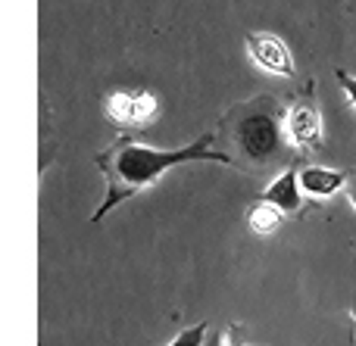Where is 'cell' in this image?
I'll return each instance as SVG.
<instances>
[{"label":"cell","mask_w":356,"mask_h":346,"mask_svg":"<svg viewBox=\"0 0 356 346\" xmlns=\"http://www.w3.org/2000/svg\"><path fill=\"white\" fill-rule=\"evenodd\" d=\"M216 135H203L200 141L188 144L178 150H156V147H144V144L131 141V137H119L113 141L104 153L97 156L100 172L106 175V197L104 203L94 209L91 225H100V218H106L119 203L131 200L138 191L156 184L163 172H169L172 166L181 162H197V159H209V162H225L232 166V156L225 150H213Z\"/></svg>","instance_id":"obj_1"},{"label":"cell","mask_w":356,"mask_h":346,"mask_svg":"<svg viewBox=\"0 0 356 346\" xmlns=\"http://www.w3.org/2000/svg\"><path fill=\"white\" fill-rule=\"evenodd\" d=\"M219 131L225 137V153L232 156V166L263 168L284 159L288 153L284 112L278 100L269 94H259V97L232 106L222 119Z\"/></svg>","instance_id":"obj_2"},{"label":"cell","mask_w":356,"mask_h":346,"mask_svg":"<svg viewBox=\"0 0 356 346\" xmlns=\"http://www.w3.org/2000/svg\"><path fill=\"white\" fill-rule=\"evenodd\" d=\"M247 50H250L253 62L263 66L266 72L284 75V78L294 75V60H291V50L282 37L266 35V31H253V35H247Z\"/></svg>","instance_id":"obj_3"},{"label":"cell","mask_w":356,"mask_h":346,"mask_svg":"<svg viewBox=\"0 0 356 346\" xmlns=\"http://www.w3.org/2000/svg\"><path fill=\"white\" fill-rule=\"evenodd\" d=\"M284 128L297 147H316L322 137V119L313 100L297 97V103H291V110L284 112Z\"/></svg>","instance_id":"obj_4"},{"label":"cell","mask_w":356,"mask_h":346,"mask_svg":"<svg viewBox=\"0 0 356 346\" xmlns=\"http://www.w3.org/2000/svg\"><path fill=\"white\" fill-rule=\"evenodd\" d=\"M106 112H110V119L116 125H138V122H147L156 112V100H154V94L119 91L106 100Z\"/></svg>","instance_id":"obj_5"},{"label":"cell","mask_w":356,"mask_h":346,"mask_svg":"<svg viewBox=\"0 0 356 346\" xmlns=\"http://www.w3.org/2000/svg\"><path fill=\"white\" fill-rule=\"evenodd\" d=\"M300 172L297 168H288V172H282L275 181H272L269 187L263 191V200L272 206H278L282 212H297L300 209Z\"/></svg>","instance_id":"obj_6"},{"label":"cell","mask_w":356,"mask_h":346,"mask_svg":"<svg viewBox=\"0 0 356 346\" xmlns=\"http://www.w3.org/2000/svg\"><path fill=\"white\" fill-rule=\"evenodd\" d=\"M347 184V172L325 166H307L300 172V187L307 197H332Z\"/></svg>","instance_id":"obj_7"},{"label":"cell","mask_w":356,"mask_h":346,"mask_svg":"<svg viewBox=\"0 0 356 346\" xmlns=\"http://www.w3.org/2000/svg\"><path fill=\"white\" fill-rule=\"evenodd\" d=\"M247 222H250V228L257 231V234H272V231H278V225H282V209L263 200L259 206H253V209L247 212Z\"/></svg>","instance_id":"obj_8"},{"label":"cell","mask_w":356,"mask_h":346,"mask_svg":"<svg viewBox=\"0 0 356 346\" xmlns=\"http://www.w3.org/2000/svg\"><path fill=\"white\" fill-rule=\"evenodd\" d=\"M207 334H209L207 322H200V325H194V328L181 331V334H178L169 346H203V340H207Z\"/></svg>","instance_id":"obj_9"},{"label":"cell","mask_w":356,"mask_h":346,"mask_svg":"<svg viewBox=\"0 0 356 346\" xmlns=\"http://www.w3.org/2000/svg\"><path fill=\"white\" fill-rule=\"evenodd\" d=\"M334 75H338V85L344 87V94H347V97H350V103L356 106V78H350V75H347L344 69H338V72H334Z\"/></svg>","instance_id":"obj_10"},{"label":"cell","mask_w":356,"mask_h":346,"mask_svg":"<svg viewBox=\"0 0 356 346\" xmlns=\"http://www.w3.org/2000/svg\"><path fill=\"white\" fill-rule=\"evenodd\" d=\"M347 197H350V203H353V209H356V168L347 175Z\"/></svg>","instance_id":"obj_11"},{"label":"cell","mask_w":356,"mask_h":346,"mask_svg":"<svg viewBox=\"0 0 356 346\" xmlns=\"http://www.w3.org/2000/svg\"><path fill=\"white\" fill-rule=\"evenodd\" d=\"M203 346H222V334H219V331H209L207 340H203Z\"/></svg>","instance_id":"obj_12"}]
</instances>
